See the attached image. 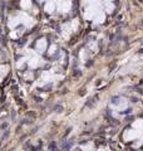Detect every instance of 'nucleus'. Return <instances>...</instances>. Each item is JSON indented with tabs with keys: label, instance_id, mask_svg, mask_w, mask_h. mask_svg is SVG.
I'll list each match as a JSON object with an SVG mask.
<instances>
[{
	"label": "nucleus",
	"instance_id": "obj_2",
	"mask_svg": "<svg viewBox=\"0 0 143 151\" xmlns=\"http://www.w3.org/2000/svg\"><path fill=\"white\" fill-rule=\"evenodd\" d=\"M49 149L52 150V151H55V150H57V147H55V145L53 144V145H50V147H49Z\"/></svg>",
	"mask_w": 143,
	"mask_h": 151
},
{
	"label": "nucleus",
	"instance_id": "obj_3",
	"mask_svg": "<svg viewBox=\"0 0 143 151\" xmlns=\"http://www.w3.org/2000/svg\"><path fill=\"white\" fill-rule=\"evenodd\" d=\"M112 102H113V103H116V105H117V103H118V97H114V98L112 100Z\"/></svg>",
	"mask_w": 143,
	"mask_h": 151
},
{
	"label": "nucleus",
	"instance_id": "obj_1",
	"mask_svg": "<svg viewBox=\"0 0 143 151\" xmlns=\"http://www.w3.org/2000/svg\"><path fill=\"white\" fill-rule=\"evenodd\" d=\"M62 110H63L62 106H55V111L57 112H62Z\"/></svg>",
	"mask_w": 143,
	"mask_h": 151
}]
</instances>
